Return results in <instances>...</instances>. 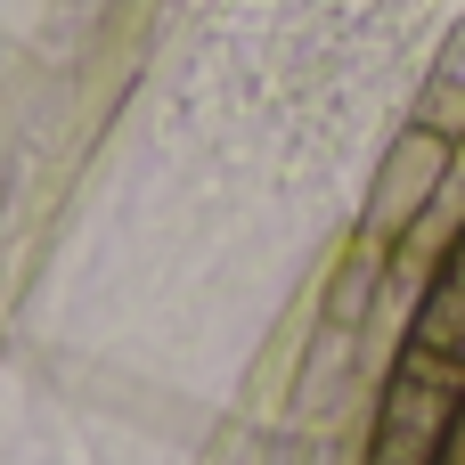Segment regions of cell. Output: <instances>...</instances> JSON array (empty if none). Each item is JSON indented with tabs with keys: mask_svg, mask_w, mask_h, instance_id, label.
Here are the masks:
<instances>
[{
	"mask_svg": "<svg viewBox=\"0 0 465 465\" xmlns=\"http://www.w3.org/2000/svg\"><path fill=\"white\" fill-rule=\"evenodd\" d=\"M458 409H465V368L441 360V351L401 343L392 384H384L376 425H368V465H433V450L458 425Z\"/></svg>",
	"mask_w": 465,
	"mask_h": 465,
	"instance_id": "obj_1",
	"label": "cell"
},
{
	"mask_svg": "<svg viewBox=\"0 0 465 465\" xmlns=\"http://www.w3.org/2000/svg\"><path fill=\"white\" fill-rule=\"evenodd\" d=\"M409 343L465 368V221L441 253V270H433V286H425V302H417V319H409Z\"/></svg>",
	"mask_w": 465,
	"mask_h": 465,
	"instance_id": "obj_2",
	"label": "cell"
},
{
	"mask_svg": "<svg viewBox=\"0 0 465 465\" xmlns=\"http://www.w3.org/2000/svg\"><path fill=\"white\" fill-rule=\"evenodd\" d=\"M433 465H465V409H458V425H450V441L433 450Z\"/></svg>",
	"mask_w": 465,
	"mask_h": 465,
	"instance_id": "obj_3",
	"label": "cell"
}]
</instances>
